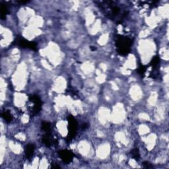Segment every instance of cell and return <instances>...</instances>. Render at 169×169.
Returning <instances> with one entry per match:
<instances>
[{"mask_svg": "<svg viewBox=\"0 0 169 169\" xmlns=\"http://www.w3.org/2000/svg\"><path fill=\"white\" fill-rule=\"evenodd\" d=\"M90 49H91V50H92V51H95L96 50V48L95 47V46H91L90 47Z\"/></svg>", "mask_w": 169, "mask_h": 169, "instance_id": "17", "label": "cell"}, {"mask_svg": "<svg viewBox=\"0 0 169 169\" xmlns=\"http://www.w3.org/2000/svg\"><path fill=\"white\" fill-rule=\"evenodd\" d=\"M147 70V67L145 66H141L140 67H139L138 69V73L140 74V75H143L145 73Z\"/></svg>", "mask_w": 169, "mask_h": 169, "instance_id": "13", "label": "cell"}, {"mask_svg": "<svg viewBox=\"0 0 169 169\" xmlns=\"http://www.w3.org/2000/svg\"><path fill=\"white\" fill-rule=\"evenodd\" d=\"M131 44V40L128 37L121 35H118L116 37V46L118 52L121 56H126L130 53Z\"/></svg>", "mask_w": 169, "mask_h": 169, "instance_id": "1", "label": "cell"}, {"mask_svg": "<svg viewBox=\"0 0 169 169\" xmlns=\"http://www.w3.org/2000/svg\"><path fill=\"white\" fill-rule=\"evenodd\" d=\"M42 128L44 131H46V133H50L51 126L50 123L48 122H43L42 123Z\"/></svg>", "mask_w": 169, "mask_h": 169, "instance_id": "9", "label": "cell"}, {"mask_svg": "<svg viewBox=\"0 0 169 169\" xmlns=\"http://www.w3.org/2000/svg\"><path fill=\"white\" fill-rule=\"evenodd\" d=\"M59 155L61 160L66 163H69L72 161L73 154L68 150H62L59 152Z\"/></svg>", "mask_w": 169, "mask_h": 169, "instance_id": "4", "label": "cell"}, {"mask_svg": "<svg viewBox=\"0 0 169 169\" xmlns=\"http://www.w3.org/2000/svg\"><path fill=\"white\" fill-rule=\"evenodd\" d=\"M120 12V9L117 6H114L112 7V13L114 15H116Z\"/></svg>", "mask_w": 169, "mask_h": 169, "instance_id": "12", "label": "cell"}, {"mask_svg": "<svg viewBox=\"0 0 169 169\" xmlns=\"http://www.w3.org/2000/svg\"><path fill=\"white\" fill-rule=\"evenodd\" d=\"M142 164H143V167L145 168H153V166L152 165V164H151L149 162L145 161L143 162Z\"/></svg>", "mask_w": 169, "mask_h": 169, "instance_id": "14", "label": "cell"}, {"mask_svg": "<svg viewBox=\"0 0 169 169\" xmlns=\"http://www.w3.org/2000/svg\"><path fill=\"white\" fill-rule=\"evenodd\" d=\"M2 117H3V118L7 122H10L13 119L11 114L8 111H5L2 114Z\"/></svg>", "mask_w": 169, "mask_h": 169, "instance_id": "10", "label": "cell"}, {"mask_svg": "<svg viewBox=\"0 0 169 169\" xmlns=\"http://www.w3.org/2000/svg\"><path fill=\"white\" fill-rule=\"evenodd\" d=\"M34 146L33 145H31V144H29L24 148L25 155H26V156L29 158H31L32 157L34 154Z\"/></svg>", "mask_w": 169, "mask_h": 169, "instance_id": "5", "label": "cell"}, {"mask_svg": "<svg viewBox=\"0 0 169 169\" xmlns=\"http://www.w3.org/2000/svg\"><path fill=\"white\" fill-rule=\"evenodd\" d=\"M16 44H17L20 47L28 48L31 49L32 50L36 51L37 50V46L35 42L28 41V40L23 39L21 37H19L16 39Z\"/></svg>", "mask_w": 169, "mask_h": 169, "instance_id": "3", "label": "cell"}, {"mask_svg": "<svg viewBox=\"0 0 169 169\" xmlns=\"http://www.w3.org/2000/svg\"><path fill=\"white\" fill-rule=\"evenodd\" d=\"M68 120V136L67 139V141H69L75 137L77 133V123L75 119L72 116H69L67 117Z\"/></svg>", "mask_w": 169, "mask_h": 169, "instance_id": "2", "label": "cell"}, {"mask_svg": "<svg viewBox=\"0 0 169 169\" xmlns=\"http://www.w3.org/2000/svg\"><path fill=\"white\" fill-rule=\"evenodd\" d=\"M131 155L132 157L136 159V160H139L140 158V154H139V151L137 148H135L131 151Z\"/></svg>", "mask_w": 169, "mask_h": 169, "instance_id": "11", "label": "cell"}, {"mask_svg": "<svg viewBox=\"0 0 169 169\" xmlns=\"http://www.w3.org/2000/svg\"><path fill=\"white\" fill-rule=\"evenodd\" d=\"M88 128V124H87V123H84L83 125L82 126V128H83V130H85V129H87V128Z\"/></svg>", "mask_w": 169, "mask_h": 169, "instance_id": "15", "label": "cell"}, {"mask_svg": "<svg viewBox=\"0 0 169 169\" xmlns=\"http://www.w3.org/2000/svg\"><path fill=\"white\" fill-rule=\"evenodd\" d=\"M52 168H60V167H59V166H58V165H56V164H52Z\"/></svg>", "mask_w": 169, "mask_h": 169, "instance_id": "16", "label": "cell"}, {"mask_svg": "<svg viewBox=\"0 0 169 169\" xmlns=\"http://www.w3.org/2000/svg\"><path fill=\"white\" fill-rule=\"evenodd\" d=\"M160 58L158 56H155L152 59V60L150 62V65L153 67V68L154 69H157V68L158 67V64L160 63Z\"/></svg>", "mask_w": 169, "mask_h": 169, "instance_id": "7", "label": "cell"}, {"mask_svg": "<svg viewBox=\"0 0 169 169\" xmlns=\"http://www.w3.org/2000/svg\"><path fill=\"white\" fill-rule=\"evenodd\" d=\"M8 13V9L7 7L4 5H2L1 7V19L2 20L5 19L6 18V15Z\"/></svg>", "mask_w": 169, "mask_h": 169, "instance_id": "8", "label": "cell"}, {"mask_svg": "<svg viewBox=\"0 0 169 169\" xmlns=\"http://www.w3.org/2000/svg\"><path fill=\"white\" fill-rule=\"evenodd\" d=\"M51 134L50 133H46L44 136H43L42 141L44 145L47 147H50L52 145V140H51Z\"/></svg>", "mask_w": 169, "mask_h": 169, "instance_id": "6", "label": "cell"}]
</instances>
